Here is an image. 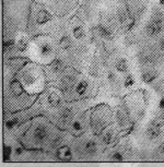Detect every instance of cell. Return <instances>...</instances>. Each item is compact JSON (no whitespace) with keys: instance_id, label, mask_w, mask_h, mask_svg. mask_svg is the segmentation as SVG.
<instances>
[{"instance_id":"6da1fadb","label":"cell","mask_w":164,"mask_h":167,"mask_svg":"<svg viewBox=\"0 0 164 167\" xmlns=\"http://www.w3.org/2000/svg\"><path fill=\"white\" fill-rule=\"evenodd\" d=\"M59 128L46 116H37L32 119L31 126L20 139V142L27 150L47 151L53 139L59 131Z\"/></svg>"},{"instance_id":"7a4b0ae2","label":"cell","mask_w":164,"mask_h":167,"mask_svg":"<svg viewBox=\"0 0 164 167\" xmlns=\"http://www.w3.org/2000/svg\"><path fill=\"white\" fill-rule=\"evenodd\" d=\"M37 95L30 94L18 78H13L6 84L3 93V110L5 113H17L34 105Z\"/></svg>"},{"instance_id":"3957f363","label":"cell","mask_w":164,"mask_h":167,"mask_svg":"<svg viewBox=\"0 0 164 167\" xmlns=\"http://www.w3.org/2000/svg\"><path fill=\"white\" fill-rule=\"evenodd\" d=\"M24 89L30 94L37 95L46 89V76L40 66L33 63H27L17 74Z\"/></svg>"},{"instance_id":"277c9868","label":"cell","mask_w":164,"mask_h":167,"mask_svg":"<svg viewBox=\"0 0 164 167\" xmlns=\"http://www.w3.org/2000/svg\"><path fill=\"white\" fill-rule=\"evenodd\" d=\"M42 113L47 118H51L67 102L65 95L57 86H48L37 98Z\"/></svg>"},{"instance_id":"5b68a950","label":"cell","mask_w":164,"mask_h":167,"mask_svg":"<svg viewBox=\"0 0 164 167\" xmlns=\"http://www.w3.org/2000/svg\"><path fill=\"white\" fill-rule=\"evenodd\" d=\"M88 100H77V102H66L65 105L59 109V110L51 118H49L59 129L66 130L72 123V120L79 114L87 110L84 108L85 104H88Z\"/></svg>"},{"instance_id":"8992f818","label":"cell","mask_w":164,"mask_h":167,"mask_svg":"<svg viewBox=\"0 0 164 167\" xmlns=\"http://www.w3.org/2000/svg\"><path fill=\"white\" fill-rule=\"evenodd\" d=\"M115 120L114 111L106 104L96 105L91 108L90 116V131L95 136H100L109 126H111Z\"/></svg>"},{"instance_id":"52a82bcc","label":"cell","mask_w":164,"mask_h":167,"mask_svg":"<svg viewBox=\"0 0 164 167\" xmlns=\"http://www.w3.org/2000/svg\"><path fill=\"white\" fill-rule=\"evenodd\" d=\"M98 93V87L92 84V81L87 78H80L75 85L68 92L64 94L67 102H77V100H89Z\"/></svg>"},{"instance_id":"ba28073f","label":"cell","mask_w":164,"mask_h":167,"mask_svg":"<svg viewBox=\"0 0 164 167\" xmlns=\"http://www.w3.org/2000/svg\"><path fill=\"white\" fill-rule=\"evenodd\" d=\"M124 105L128 111L133 123L141 120L146 114V97L143 96V92L130 94L124 98Z\"/></svg>"},{"instance_id":"9c48e42d","label":"cell","mask_w":164,"mask_h":167,"mask_svg":"<svg viewBox=\"0 0 164 167\" xmlns=\"http://www.w3.org/2000/svg\"><path fill=\"white\" fill-rule=\"evenodd\" d=\"M33 43L35 44V56L37 63H51L55 55V45L53 40L45 36H41L35 38Z\"/></svg>"},{"instance_id":"30bf717a","label":"cell","mask_w":164,"mask_h":167,"mask_svg":"<svg viewBox=\"0 0 164 167\" xmlns=\"http://www.w3.org/2000/svg\"><path fill=\"white\" fill-rule=\"evenodd\" d=\"M90 116H91V108L78 115L70 123L67 131L75 138L90 131Z\"/></svg>"},{"instance_id":"8fae6325","label":"cell","mask_w":164,"mask_h":167,"mask_svg":"<svg viewBox=\"0 0 164 167\" xmlns=\"http://www.w3.org/2000/svg\"><path fill=\"white\" fill-rule=\"evenodd\" d=\"M79 73L72 69H67L64 73L58 78L56 81L55 86H57L64 94L68 93L71 89L75 85V83L79 81Z\"/></svg>"},{"instance_id":"7c38bea8","label":"cell","mask_w":164,"mask_h":167,"mask_svg":"<svg viewBox=\"0 0 164 167\" xmlns=\"http://www.w3.org/2000/svg\"><path fill=\"white\" fill-rule=\"evenodd\" d=\"M114 116H115V123L118 126L120 132L122 131H129L133 127V120L129 116L125 105L116 106L114 110Z\"/></svg>"},{"instance_id":"4fadbf2b","label":"cell","mask_w":164,"mask_h":167,"mask_svg":"<svg viewBox=\"0 0 164 167\" xmlns=\"http://www.w3.org/2000/svg\"><path fill=\"white\" fill-rule=\"evenodd\" d=\"M119 128L116 123H112L111 126L106 128L102 133L99 136L100 142L102 144V146L104 149L111 147L113 145H115V143L117 142L118 138H119Z\"/></svg>"},{"instance_id":"5bb4252c","label":"cell","mask_w":164,"mask_h":167,"mask_svg":"<svg viewBox=\"0 0 164 167\" xmlns=\"http://www.w3.org/2000/svg\"><path fill=\"white\" fill-rule=\"evenodd\" d=\"M163 126H164V118L163 117H155L150 123H148L146 129V136L148 140L157 141L161 138L163 133Z\"/></svg>"},{"instance_id":"9a60e30c","label":"cell","mask_w":164,"mask_h":167,"mask_svg":"<svg viewBox=\"0 0 164 167\" xmlns=\"http://www.w3.org/2000/svg\"><path fill=\"white\" fill-rule=\"evenodd\" d=\"M66 70V65H65L64 60L59 58H56L47 66L46 69V78L47 81H54L58 80L60 76L64 73Z\"/></svg>"},{"instance_id":"2e32d148","label":"cell","mask_w":164,"mask_h":167,"mask_svg":"<svg viewBox=\"0 0 164 167\" xmlns=\"http://www.w3.org/2000/svg\"><path fill=\"white\" fill-rule=\"evenodd\" d=\"M53 155L58 162H71L75 160V153L69 144H64L53 152Z\"/></svg>"},{"instance_id":"e0dca14e","label":"cell","mask_w":164,"mask_h":167,"mask_svg":"<svg viewBox=\"0 0 164 167\" xmlns=\"http://www.w3.org/2000/svg\"><path fill=\"white\" fill-rule=\"evenodd\" d=\"M34 7L35 9L32 10L33 12V16H34V21L37 25H45L51 20V14L47 11L45 8L41 7V6H37L36 3H34Z\"/></svg>"},{"instance_id":"ac0fdd59","label":"cell","mask_w":164,"mask_h":167,"mask_svg":"<svg viewBox=\"0 0 164 167\" xmlns=\"http://www.w3.org/2000/svg\"><path fill=\"white\" fill-rule=\"evenodd\" d=\"M162 29H163V20H162L161 18H155V19H152V20L148 23L146 32L149 36L153 37V36L159 35L162 32Z\"/></svg>"},{"instance_id":"d6986e66","label":"cell","mask_w":164,"mask_h":167,"mask_svg":"<svg viewBox=\"0 0 164 167\" xmlns=\"http://www.w3.org/2000/svg\"><path fill=\"white\" fill-rule=\"evenodd\" d=\"M27 63H29V61H27V58H19V57H17V58L9 59V60H7V63H6V67H7V69H8V70H6V71H10L11 73L12 72H13V73L19 72Z\"/></svg>"},{"instance_id":"ffe728a7","label":"cell","mask_w":164,"mask_h":167,"mask_svg":"<svg viewBox=\"0 0 164 167\" xmlns=\"http://www.w3.org/2000/svg\"><path fill=\"white\" fill-rule=\"evenodd\" d=\"M29 39L25 37L24 35H19L16 38V43H14V47L18 49L20 53H24L27 51V49L29 48Z\"/></svg>"},{"instance_id":"44dd1931","label":"cell","mask_w":164,"mask_h":167,"mask_svg":"<svg viewBox=\"0 0 164 167\" xmlns=\"http://www.w3.org/2000/svg\"><path fill=\"white\" fill-rule=\"evenodd\" d=\"M96 30H98V32H99V35L102 38H104V39L111 40L112 38H113V33H112V31L109 29H107L106 26H104V25H98Z\"/></svg>"},{"instance_id":"7402d4cb","label":"cell","mask_w":164,"mask_h":167,"mask_svg":"<svg viewBox=\"0 0 164 167\" xmlns=\"http://www.w3.org/2000/svg\"><path fill=\"white\" fill-rule=\"evenodd\" d=\"M12 156H13V145L9 142H6L3 144V160L5 162L11 160Z\"/></svg>"},{"instance_id":"603a6c76","label":"cell","mask_w":164,"mask_h":167,"mask_svg":"<svg viewBox=\"0 0 164 167\" xmlns=\"http://www.w3.org/2000/svg\"><path fill=\"white\" fill-rule=\"evenodd\" d=\"M140 78H141L142 82L147 83V84H150V83H152L157 79V73L151 71V70H147V71L142 72Z\"/></svg>"},{"instance_id":"cb8c5ba5","label":"cell","mask_w":164,"mask_h":167,"mask_svg":"<svg viewBox=\"0 0 164 167\" xmlns=\"http://www.w3.org/2000/svg\"><path fill=\"white\" fill-rule=\"evenodd\" d=\"M72 34L75 36V38L77 39H82L85 37V30L81 24H75L72 27Z\"/></svg>"},{"instance_id":"d4e9b609","label":"cell","mask_w":164,"mask_h":167,"mask_svg":"<svg viewBox=\"0 0 164 167\" xmlns=\"http://www.w3.org/2000/svg\"><path fill=\"white\" fill-rule=\"evenodd\" d=\"M58 46H59L62 50L67 51V50H69V49L71 48L72 44H71V40H70V38H69L68 36L62 35L61 37L59 38V40H58Z\"/></svg>"},{"instance_id":"484cf974","label":"cell","mask_w":164,"mask_h":167,"mask_svg":"<svg viewBox=\"0 0 164 167\" xmlns=\"http://www.w3.org/2000/svg\"><path fill=\"white\" fill-rule=\"evenodd\" d=\"M115 68L118 72H122V73H125V72L128 71V61L124 58H119L115 63Z\"/></svg>"},{"instance_id":"4316f807","label":"cell","mask_w":164,"mask_h":167,"mask_svg":"<svg viewBox=\"0 0 164 167\" xmlns=\"http://www.w3.org/2000/svg\"><path fill=\"white\" fill-rule=\"evenodd\" d=\"M136 81L135 79H133V74H128V76H126V78L124 79V87H126V89H130V87H133V85H135Z\"/></svg>"},{"instance_id":"83f0119b","label":"cell","mask_w":164,"mask_h":167,"mask_svg":"<svg viewBox=\"0 0 164 167\" xmlns=\"http://www.w3.org/2000/svg\"><path fill=\"white\" fill-rule=\"evenodd\" d=\"M157 154H159L160 157H162L164 160V142L161 143L157 147Z\"/></svg>"},{"instance_id":"f1b7e54d","label":"cell","mask_w":164,"mask_h":167,"mask_svg":"<svg viewBox=\"0 0 164 167\" xmlns=\"http://www.w3.org/2000/svg\"><path fill=\"white\" fill-rule=\"evenodd\" d=\"M159 107H160V109L164 110V96H162V97L160 98V100H159Z\"/></svg>"},{"instance_id":"f546056e","label":"cell","mask_w":164,"mask_h":167,"mask_svg":"<svg viewBox=\"0 0 164 167\" xmlns=\"http://www.w3.org/2000/svg\"><path fill=\"white\" fill-rule=\"evenodd\" d=\"M159 47H160V49H161L162 51H164V37L160 39V42H159Z\"/></svg>"},{"instance_id":"4dcf8cb0","label":"cell","mask_w":164,"mask_h":167,"mask_svg":"<svg viewBox=\"0 0 164 167\" xmlns=\"http://www.w3.org/2000/svg\"><path fill=\"white\" fill-rule=\"evenodd\" d=\"M160 5H161V6H164V0H160Z\"/></svg>"},{"instance_id":"1f68e13d","label":"cell","mask_w":164,"mask_h":167,"mask_svg":"<svg viewBox=\"0 0 164 167\" xmlns=\"http://www.w3.org/2000/svg\"><path fill=\"white\" fill-rule=\"evenodd\" d=\"M88 1H91V0H88Z\"/></svg>"}]
</instances>
